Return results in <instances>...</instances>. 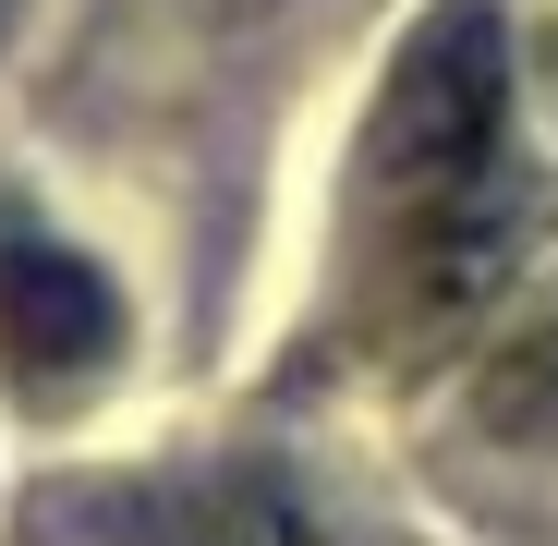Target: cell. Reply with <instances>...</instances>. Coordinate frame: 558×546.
Here are the masks:
<instances>
[{"instance_id":"7a4b0ae2","label":"cell","mask_w":558,"mask_h":546,"mask_svg":"<svg viewBox=\"0 0 558 546\" xmlns=\"http://www.w3.org/2000/svg\"><path fill=\"white\" fill-rule=\"evenodd\" d=\"M122 352V292L49 231L0 243V364L25 389H85L98 364Z\"/></svg>"},{"instance_id":"6da1fadb","label":"cell","mask_w":558,"mask_h":546,"mask_svg":"<svg viewBox=\"0 0 558 546\" xmlns=\"http://www.w3.org/2000/svg\"><path fill=\"white\" fill-rule=\"evenodd\" d=\"M498 110H510L498 25L461 0V13H437L401 49L389 110H377V158H364L425 292H474L486 267H498V243H510V207H498Z\"/></svg>"},{"instance_id":"3957f363","label":"cell","mask_w":558,"mask_h":546,"mask_svg":"<svg viewBox=\"0 0 558 546\" xmlns=\"http://www.w3.org/2000/svg\"><path fill=\"white\" fill-rule=\"evenodd\" d=\"M486 413H498V425H534V437H558V316H546V328H522V340L498 352Z\"/></svg>"},{"instance_id":"277c9868","label":"cell","mask_w":558,"mask_h":546,"mask_svg":"<svg viewBox=\"0 0 558 546\" xmlns=\"http://www.w3.org/2000/svg\"><path fill=\"white\" fill-rule=\"evenodd\" d=\"M195 546H340L316 510H279V498H243V510H219Z\"/></svg>"}]
</instances>
